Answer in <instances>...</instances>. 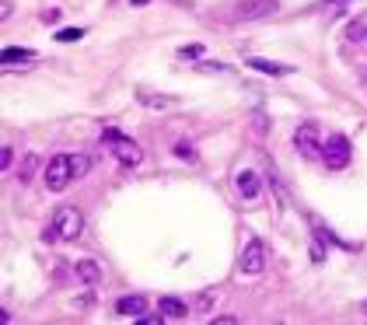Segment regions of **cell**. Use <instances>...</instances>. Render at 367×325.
<instances>
[{
    "instance_id": "e0dca14e",
    "label": "cell",
    "mask_w": 367,
    "mask_h": 325,
    "mask_svg": "<svg viewBox=\"0 0 367 325\" xmlns=\"http://www.w3.org/2000/svg\"><path fill=\"white\" fill-rule=\"evenodd\" d=\"M84 35V28H60L57 32V42H77Z\"/></svg>"
},
{
    "instance_id": "30bf717a",
    "label": "cell",
    "mask_w": 367,
    "mask_h": 325,
    "mask_svg": "<svg viewBox=\"0 0 367 325\" xmlns=\"http://www.w3.org/2000/svg\"><path fill=\"white\" fill-rule=\"evenodd\" d=\"M137 101L147 105V108H175V105H179V98H172V95H157V91H137Z\"/></svg>"
},
{
    "instance_id": "ba28073f",
    "label": "cell",
    "mask_w": 367,
    "mask_h": 325,
    "mask_svg": "<svg viewBox=\"0 0 367 325\" xmlns=\"http://www.w3.org/2000/svg\"><path fill=\"white\" fill-rule=\"evenodd\" d=\"M235 182H238V193H241V199H255V196H259V172H252V168H241Z\"/></svg>"
},
{
    "instance_id": "6da1fadb",
    "label": "cell",
    "mask_w": 367,
    "mask_h": 325,
    "mask_svg": "<svg viewBox=\"0 0 367 325\" xmlns=\"http://www.w3.org/2000/svg\"><path fill=\"white\" fill-rule=\"evenodd\" d=\"M81 231H84V213H81L77 206H57V213H52V221H49L46 238L74 242V238H81Z\"/></svg>"
},
{
    "instance_id": "7c38bea8",
    "label": "cell",
    "mask_w": 367,
    "mask_h": 325,
    "mask_svg": "<svg viewBox=\"0 0 367 325\" xmlns=\"http://www.w3.org/2000/svg\"><path fill=\"white\" fill-rule=\"evenodd\" d=\"M0 60H4V67L8 63H28V60H39L32 49H18V46H8L4 52H0Z\"/></svg>"
},
{
    "instance_id": "d6986e66",
    "label": "cell",
    "mask_w": 367,
    "mask_h": 325,
    "mask_svg": "<svg viewBox=\"0 0 367 325\" xmlns=\"http://www.w3.org/2000/svg\"><path fill=\"white\" fill-rule=\"evenodd\" d=\"M175 154H179V157H186V161H192V157H196V150H192L186 140H182V144H175Z\"/></svg>"
},
{
    "instance_id": "8fae6325",
    "label": "cell",
    "mask_w": 367,
    "mask_h": 325,
    "mask_svg": "<svg viewBox=\"0 0 367 325\" xmlns=\"http://www.w3.org/2000/svg\"><path fill=\"white\" fill-rule=\"evenodd\" d=\"M77 277H81V284H88V287H95V284H101V266L95 262V259H81L77 266Z\"/></svg>"
},
{
    "instance_id": "5b68a950",
    "label": "cell",
    "mask_w": 367,
    "mask_h": 325,
    "mask_svg": "<svg viewBox=\"0 0 367 325\" xmlns=\"http://www.w3.org/2000/svg\"><path fill=\"white\" fill-rule=\"evenodd\" d=\"M322 161H326L333 172L346 168V165H350V140H346V137H333V140H326V144H322Z\"/></svg>"
},
{
    "instance_id": "277c9868",
    "label": "cell",
    "mask_w": 367,
    "mask_h": 325,
    "mask_svg": "<svg viewBox=\"0 0 367 325\" xmlns=\"http://www.w3.org/2000/svg\"><path fill=\"white\" fill-rule=\"evenodd\" d=\"M277 8H280V0H238L235 18L238 21H259V18L277 14Z\"/></svg>"
},
{
    "instance_id": "4fadbf2b",
    "label": "cell",
    "mask_w": 367,
    "mask_h": 325,
    "mask_svg": "<svg viewBox=\"0 0 367 325\" xmlns=\"http://www.w3.org/2000/svg\"><path fill=\"white\" fill-rule=\"evenodd\" d=\"M157 308H161L165 318H186L189 315L186 311V301H179V297H161V301H157Z\"/></svg>"
},
{
    "instance_id": "7a4b0ae2",
    "label": "cell",
    "mask_w": 367,
    "mask_h": 325,
    "mask_svg": "<svg viewBox=\"0 0 367 325\" xmlns=\"http://www.w3.org/2000/svg\"><path fill=\"white\" fill-rule=\"evenodd\" d=\"M101 140L109 144V150L116 154V161H119V165H126V168H137L140 161H143V147L137 140H130L126 133H119V130H105Z\"/></svg>"
},
{
    "instance_id": "8992f818",
    "label": "cell",
    "mask_w": 367,
    "mask_h": 325,
    "mask_svg": "<svg viewBox=\"0 0 367 325\" xmlns=\"http://www.w3.org/2000/svg\"><path fill=\"white\" fill-rule=\"evenodd\" d=\"M241 273H248V277H255L262 266H266V245H262L259 238H252L248 245H245V252H241Z\"/></svg>"
},
{
    "instance_id": "ffe728a7",
    "label": "cell",
    "mask_w": 367,
    "mask_h": 325,
    "mask_svg": "<svg viewBox=\"0 0 367 325\" xmlns=\"http://www.w3.org/2000/svg\"><path fill=\"white\" fill-rule=\"evenodd\" d=\"M311 259H315V262L326 259V245H322V242H311Z\"/></svg>"
},
{
    "instance_id": "603a6c76",
    "label": "cell",
    "mask_w": 367,
    "mask_h": 325,
    "mask_svg": "<svg viewBox=\"0 0 367 325\" xmlns=\"http://www.w3.org/2000/svg\"><path fill=\"white\" fill-rule=\"evenodd\" d=\"M322 4H339V0H322Z\"/></svg>"
},
{
    "instance_id": "7402d4cb",
    "label": "cell",
    "mask_w": 367,
    "mask_h": 325,
    "mask_svg": "<svg viewBox=\"0 0 367 325\" xmlns=\"http://www.w3.org/2000/svg\"><path fill=\"white\" fill-rule=\"evenodd\" d=\"M199 70H214V74H224L228 67H224V63H206V60H203V63H199Z\"/></svg>"
},
{
    "instance_id": "5bb4252c",
    "label": "cell",
    "mask_w": 367,
    "mask_h": 325,
    "mask_svg": "<svg viewBox=\"0 0 367 325\" xmlns=\"http://www.w3.org/2000/svg\"><path fill=\"white\" fill-rule=\"evenodd\" d=\"M248 67H252V70H262V74H273V77L287 74V67H284V63H270V60H259V57H252V60H248Z\"/></svg>"
},
{
    "instance_id": "9a60e30c",
    "label": "cell",
    "mask_w": 367,
    "mask_h": 325,
    "mask_svg": "<svg viewBox=\"0 0 367 325\" xmlns=\"http://www.w3.org/2000/svg\"><path fill=\"white\" fill-rule=\"evenodd\" d=\"M70 161H74V179L88 175V168H91V157L88 154H70Z\"/></svg>"
},
{
    "instance_id": "ac0fdd59",
    "label": "cell",
    "mask_w": 367,
    "mask_h": 325,
    "mask_svg": "<svg viewBox=\"0 0 367 325\" xmlns=\"http://www.w3.org/2000/svg\"><path fill=\"white\" fill-rule=\"evenodd\" d=\"M196 57H203V46H182L179 49V60H196Z\"/></svg>"
},
{
    "instance_id": "2e32d148",
    "label": "cell",
    "mask_w": 367,
    "mask_h": 325,
    "mask_svg": "<svg viewBox=\"0 0 367 325\" xmlns=\"http://www.w3.org/2000/svg\"><path fill=\"white\" fill-rule=\"evenodd\" d=\"M346 39L350 42H367V21H353L350 32H346Z\"/></svg>"
},
{
    "instance_id": "9c48e42d",
    "label": "cell",
    "mask_w": 367,
    "mask_h": 325,
    "mask_svg": "<svg viewBox=\"0 0 367 325\" xmlns=\"http://www.w3.org/2000/svg\"><path fill=\"white\" fill-rule=\"evenodd\" d=\"M116 311H119V315H133V318H140V315L147 311V297H143V294H126V297L116 301Z\"/></svg>"
},
{
    "instance_id": "52a82bcc",
    "label": "cell",
    "mask_w": 367,
    "mask_h": 325,
    "mask_svg": "<svg viewBox=\"0 0 367 325\" xmlns=\"http://www.w3.org/2000/svg\"><path fill=\"white\" fill-rule=\"evenodd\" d=\"M294 144H297L301 157H315V154H322V147H319V130H315L311 123L297 126V133H294Z\"/></svg>"
},
{
    "instance_id": "cb8c5ba5",
    "label": "cell",
    "mask_w": 367,
    "mask_h": 325,
    "mask_svg": "<svg viewBox=\"0 0 367 325\" xmlns=\"http://www.w3.org/2000/svg\"><path fill=\"white\" fill-rule=\"evenodd\" d=\"M360 311H364V315H367V301H364V304H360Z\"/></svg>"
},
{
    "instance_id": "44dd1931",
    "label": "cell",
    "mask_w": 367,
    "mask_h": 325,
    "mask_svg": "<svg viewBox=\"0 0 367 325\" xmlns=\"http://www.w3.org/2000/svg\"><path fill=\"white\" fill-rule=\"evenodd\" d=\"M11 157H14V150L4 144V150H0V168H4V172H8V165H11Z\"/></svg>"
},
{
    "instance_id": "3957f363",
    "label": "cell",
    "mask_w": 367,
    "mask_h": 325,
    "mask_svg": "<svg viewBox=\"0 0 367 325\" xmlns=\"http://www.w3.org/2000/svg\"><path fill=\"white\" fill-rule=\"evenodd\" d=\"M70 182H74V161H70V154H57L46 165V189L49 193H63Z\"/></svg>"
}]
</instances>
